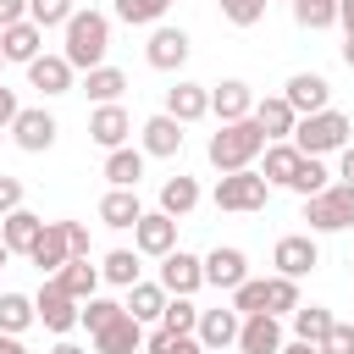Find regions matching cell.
I'll return each mask as SVG.
<instances>
[{
    "label": "cell",
    "mask_w": 354,
    "mask_h": 354,
    "mask_svg": "<svg viewBox=\"0 0 354 354\" xmlns=\"http://www.w3.org/2000/svg\"><path fill=\"white\" fill-rule=\"evenodd\" d=\"M348 266H354V260H348Z\"/></svg>",
    "instance_id": "cell-60"
},
{
    "label": "cell",
    "mask_w": 354,
    "mask_h": 354,
    "mask_svg": "<svg viewBox=\"0 0 354 354\" xmlns=\"http://www.w3.org/2000/svg\"><path fill=\"white\" fill-rule=\"evenodd\" d=\"M138 271H144V266H138V249H111V254L100 260V277H105L111 288H122V293L138 282Z\"/></svg>",
    "instance_id": "cell-34"
},
{
    "label": "cell",
    "mask_w": 354,
    "mask_h": 354,
    "mask_svg": "<svg viewBox=\"0 0 354 354\" xmlns=\"http://www.w3.org/2000/svg\"><path fill=\"white\" fill-rule=\"evenodd\" d=\"M55 282L83 304V299H94V293H100V282H105V277H100V266H88V254H72V260L55 271Z\"/></svg>",
    "instance_id": "cell-27"
},
{
    "label": "cell",
    "mask_w": 354,
    "mask_h": 354,
    "mask_svg": "<svg viewBox=\"0 0 354 354\" xmlns=\"http://www.w3.org/2000/svg\"><path fill=\"white\" fill-rule=\"evenodd\" d=\"M282 100H288L299 116H315V111L332 105V83H326L321 72H293V77L282 83Z\"/></svg>",
    "instance_id": "cell-13"
},
{
    "label": "cell",
    "mask_w": 354,
    "mask_h": 354,
    "mask_svg": "<svg viewBox=\"0 0 354 354\" xmlns=\"http://www.w3.org/2000/svg\"><path fill=\"white\" fill-rule=\"evenodd\" d=\"M39 232H44V216H33V210H11V216H0V238H6L11 254H28Z\"/></svg>",
    "instance_id": "cell-29"
},
{
    "label": "cell",
    "mask_w": 354,
    "mask_h": 354,
    "mask_svg": "<svg viewBox=\"0 0 354 354\" xmlns=\"http://www.w3.org/2000/svg\"><path fill=\"white\" fill-rule=\"evenodd\" d=\"M66 243H72V254H88V227L83 221H66Z\"/></svg>",
    "instance_id": "cell-48"
},
{
    "label": "cell",
    "mask_w": 354,
    "mask_h": 354,
    "mask_svg": "<svg viewBox=\"0 0 354 354\" xmlns=\"http://www.w3.org/2000/svg\"><path fill=\"white\" fill-rule=\"evenodd\" d=\"M254 122L266 127V138L277 144V138H293V127H299V111L282 100V94H271V100H254Z\"/></svg>",
    "instance_id": "cell-24"
},
{
    "label": "cell",
    "mask_w": 354,
    "mask_h": 354,
    "mask_svg": "<svg viewBox=\"0 0 354 354\" xmlns=\"http://www.w3.org/2000/svg\"><path fill=\"white\" fill-rule=\"evenodd\" d=\"M348 321H354V315H348Z\"/></svg>",
    "instance_id": "cell-59"
},
{
    "label": "cell",
    "mask_w": 354,
    "mask_h": 354,
    "mask_svg": "<svg viewBox=\"0 0 354 354\" xmlns=\"http://www.w3.org/2000/svg\"><path fill=\"white\" fill-rule=\"evenodd\" d=\"M50 354H88V348H77V343H66V337H61V343H55Z\"/></svg>",
    "instance_id": "cell-56"
},
{
    "label": "cell",
    "mask_w": 354,
    "mask_h": 354,
    "mask_svg": "<svg viewBox=\"0 0 354 354\" xmlns=\"http://www.w3.org/2000/svg\"><path fill=\"white\" fill-rule=\"evenodd\" d=\"M216 6H221V17H227L232 28H254V22L266 17L271 0H216Z\"/></svg>",
    "instance_id": "cell-45"
},
{
    "label": "cell",
    "mask_w": 354,
    "mask_h": 354,
    "mask_svg": "<svg viewBox=\"0 0 354 354\" xmlns=\"http://www.w3.org/2000/svg\"><path fill=\"white\" fill-rule=\"evenodd\" d=\"M66 44H61V55L77 66V72H94V66H105V50H111V17L105 11H72L66 17Z\"/></svg>",
    "instance_id": "cell-2"
},
{
    "label": "cell",
    "mask_w": 354,
    "mask_h": 354,
    "mask_svg": "<svg viewBox=\"0 0 354 354\" xmlns=\"http://www.w3.org/2000/svg\"><path fill=\"white\" fill-rule=\"evenodd\" d=\"M28 260L44 271V277H55L66 260H72V243H66V221H44V232L33 238V249H28Z\"/></svg>",
    "instance_id": "cell-20"
},
{
    "label": "cell",
    "mask_w": 354,
    "mask_h": 354,
    "mask_svg": "<svg viewBox=\"0 0 354 354\" xmlns=\"http://www.w3.org/2000/svg\"><path fill=\"white\" fill-rule=\"evenodd\" d=\"M304 221L310 232H343L354 227V183H326L321 194L304 199Z\"/></svg>",
    "instance_id": "cell-5"
},
{
    "label": "cell",
    "mask_w": 354,
    "mask_h": 354,
    "mask_svg": "<svg viewBox=\"0 0 354 354\" xmlns=\"http://www.w3.org/2000/svg\"><path fill=\"white\" fill-rule=\"evenodd\" d=\"M72 77H77V66L66 61V55H39V61H28V88H39V94H72Z\"/></svg>",
    "instance_id": "cell-18"
},
{
    "label": "cell",
    "mask_w": 354,
    "mask_h": 354,
    "mask_svg": "<svg viewBox=\"0 0 354 354\" xmlns=\"http://www.w3.org/2000/svg\"><path fill=\"white\" fill-rule=\"evenodd\" d=\"M343 66H348V72H354V33H348V39H343Z\"/></svg>",
    "instance_id": "cell-55"
},
{
    "label": "cell",
    "mask_w": 354,
    "mask_h": 354,
    "mask_svg": "<svg viewBox=\"0 0 354 354\" xmlns=\"http://www.w3.org/2000/svg\"><path fill=\"white\" fill-rule=\"evenodd\" d=\"M238 348H243V354H277V348H282V315H271V310L243 315V326H238Z\"/></svg>",
    "instance_id": "cell-17"
},
{
    "label": "cell",
    "mask_w": 354,
    "mask_h": 354,
    "mask_svg": "<svg viewBox=\"0 0 354 354\" xmlns=\"http://www.w3.org/2000/svg\"><path fill=\"white\" fill-rule=\"evenodd\" d=\"M127 133H133V116L122 111V100H116V105H94V116H88V138H94L100 149H122Z\"/></svg>",
    "instance_id": "cell-21"
},
{
    "label": "cell",
    "mask_w": 354,
    "mask_h": 354,
    "mask_svg": "<svg viewBox=\"0 0 354 354\" xmlns=\"http://www.w3.org/2000/svg\"><path fill=\"white\" fill-rule=\"evenodd\" d=\"M138 216H144V205H138V188H105V199H100V221L105 227H138Z\"/></svg>",
    "instance_id": "cell-26"
},
{
    "label": "cell",
    "mask_w": 354,
    "mask_h": 354,
    "mask_svg": "<svg viewBox=\"0 0 354 354\" xmlns=\"http://www.w3.org/2000/svg\"><path fill=\"white\" fill-rule=\"evenodd\" d=\"M17 111H22V105H17V94L0 83V127H11V122H17Z\"/></svg>",
    "instance_id": "cell-49"
},
{
    "label": "cell",
    "mask_w": 354,
    "mask_h": 354,
    "mask_svg": "<svg viewBox=\"0 0 354 354\" xmlns=\"http://www.w3.org/2000/svg\"><path fill=\"white\" fill-rule=\"evenodd\" d=\"M133 249L149 254V260L171 254V249H177V216H166V210H144L138 227H133Z\"/></svg>",
    "instance_id": "cell-10"
},
{
    "label": "cell",
    "mask_w": 354,
    "mask_h": 354,
    "mask_svg": "<svg viewBox=\"0 0 354 354\" xmlns=\"http://www.w3.org/2000/svg\"><path fill=\"white\" fill-rule=\"evenodd\" d=\"M144 354H205V343L194 332H171V326H155L144 337Z\"/></svg>",
    "instance_id": "cell-36"
},
{
    "label": "cell",
    "mask_w": 354,
    "mask_h": 354,
    "mask_svg": "<svg viewBox=\"0 0 354 354\" xmlns=\"http://www.w3.org/2000/svg\"><path fill=\"white\" fill-rule=\"evenodd\" d=\"M160 288L166 293H199L205 288V260L199 254H188V249H171V254H160Z\"/></svg>",
    "instance_id": "cell-11"
},
{
    "label": "cell",
    "mask_w": 354,
    "mask_h": 354,
    "mask_svg": "<svg viewBox=\"0 0 354 354\" xmlns=\"http://www.w3.org/2000/svg\"><path fill=\"white\" fill-rule=\"evenodd\" d=\"M166 116H177L183 127H188V122H205V116H210V88L177 77V83L166 88Z\"/></svg>",
    "instance_id": "cell-19"
},
{
    "label": "cell",
    "mask_w": 354,
    "mask_h": 354,
    "mask_svg": "<svg viewBox=\"0 0 354 354\" xmlns=\"http://www.w3.org/2000/svg\"><path fill=\"white\" fill-rule=\"evenodd\" d=\"M194 205H199V183H194V177H183V171H177V177H166V183H160V210H166V216H177V221H183Z\"/></svg>",
    "instance_id": "cell-32"
},
{
    "label": "cell",
    "mask_w": 354,
    "mask_h": 354,
    "mask_svg": "<svg viewBox=\"0 0 354 354\" xmlns=\"http://www.w3.org/2000/svg\"><path fill=\"white\" fill-rule=\"evenodd\" d=\"M348 138H354V122H348L343 111H332V105L315 111V116H299V127H293V144H299L304 155H321V160L337 155Z\"/></svg>",
    "instance_id": "cell-3"
},
{
    "label": "cell",
    "mask_w": 354,
    "mask_h": 354,
    "mask_svg": "<svg viewBox=\"0 0 354 354\" xmlns=\"http://www.w3.org/2000/svg\"><path fill=\"white\" fill-rule=\"evenodd\" d=\"M299 160H304V149L293 144V138H277V144H266V183L271 188H288L293 183V171H299Z\"/></svg>",
    "instance_id": "cell-25"
},
{
    "label": "cell",
    "mask_w": 354,
    "mask_h": 354,
    "mask_svg": "<svg viewBox=\"0 0 354 354\" xmlns=\"http://www.w3.org/2000/svg\"><path fill=\"white\" fill-rule=\"evenodd\" d=\"M33 321H39V310H33L28 293H0V332H17L22 337Z\"/></svg>",
    "instance_id": "cell-35"
},
{
    "label": "cell",
    "mask_w": 354,
    "mask_h": 354,
    "mask_svg": "<svg viewBox=\"0 0 354 354\" xmlns=\"http://www.w3.org/2000/svg\"><path fill=\"white\" fill-rule=\"evenodd\" d=\"M326 183H332V171H326V160H321V155H304V160H299V171H293V183H288V188H293V194H299V199H310V194H321V188H326Z\"/></svg>",
    "instance_id": "cell-39"
},
{
    "label": "cell",
    "mask_w": 354,
    "mask_h": 354,
    "mask_svg": "<svg viewBox=\"0 0 354 354\" xmlns=\"http://www.w3.org/2000/svg\"><path fill=\"white\" fill-rule=\"evenodd\" d=\"M321 354H354V321H332V332L315 343Z\"/></svg>",
    "instance_id": "cell-46"
},
{
    "label": "cell",
    "mask_w": 354,
    "mask_h": 354,
    "mask_svg": "<svg viewBox=\"0 0 354 354\" xmlns=\"http://www.w3.org/2000/svg\"><path fill=\"white\" fill-rule=\"evenodd\" d=\"M166 299H171V293H166L160 282H144V277H138V282L127 288V299H122V304H127V315H138V321H160Z\"/></svg>",
    "instance_id": "cell-31"
},
{
    "label": "cell",
    "mask_w": 354,
    "mask_h": 354,
    "mask_svg": "<svg viewBox=\"0 0 354 354\" xmlns=\"http://www.w3.org/2000/svg\"><path fill=\"white\" fill-rule=\"evenodd\" d=\"M210 199H216V210L249 216V210H266V199H271V183H266V171H254V166H243V171H221Z\"/></svg>",
    "instance_id": "cell-4"
},
{
    "label": "cell",
    "mask_w": 354,
    "mask_h": 354,
    "mask_svg": "<svg viewBox=\"0 0 354 354\" xmlns=\"http://www.w3.org/2000/svg\"><path fill=\"white\" fill-rule=\"evenodd\" d=\"M166 6H171V0H116V17H122L127 28H155V22L166 17Z\"/></svg>",
    "instance_id": "cell-40"
},
{
    "label": "cell",
    "mask_w": 354,
    "mask_h": 354,
    "mask_svg": "<svg viewBox=\"0 0 354 354\" xmlns=\"http://www.w3.org/2000/svg\"><path fill=\"white\" fill-rule=\"evenodd\" d=\"M28 17V0H0V28L6 22H22Z\"/></svg>",
    "instance_id": "cell-50"
},
{
    "label": "cell",
    "mask_w": 354,
    "mask_h": 354,
    "mask_svg": "<svg viewBox=\"0 0 354 354\" xmlns=\"http://www.w3.org/2000/svg\"><path fill=\"white\" fill-rule=\"evenodd\" d=\"M6 260H11V249H6V238H0V271H6Z\"/></svg>",
    "instance_id": "cell-57"
},
{
    "label": "cell",
    "mask_w": 354,
    "mask_h": 354,
    "mask_svg": "<svg viewBox=\"0 0 354 354\" xmlns=\"http://www.w3.org/2000/svg\"><path fill=\"white\" fill-rule=\"evenodd\" d=\"M0 72H6V50H0Z\"/></svg>",
    "instance_id": "cell-58"
},
{
    "label": "cell",
    "mask_w": 354,
    "mask_h": 354,
    "mask_svg": "<svg viewBox=\"0 0 354 354\" xmlns=\"http://www.w3.org/2000/svg\"><path fill=\"white\" fill-rule=\"evenodd\" d=\"M205 282L221 288V293H232L238 282H249V254L232 249V243H216V249L205 254Z\"/></svg>",
    "instance_id": "cell-14"
},
{
    "label": "cell",
    "mask_w": 354,
    "mask_h": 354,
    "mask_svg": "<svg viewBox=\"0 0 354 354\" xmlns=\"http://www.w3.org/2000/svg\"><path fill=\"white\" fill-rule=\"evenodd\" d=\"M122 310H127V304H116V299H100V293H94V299H83V326H88V337H94V332H105V326H111Z\"/></svg>",
    "instance_id": "cell-43"
},
{
    "label": "cell",
    "mask_w": 354,
    "mask_h": 354,
    "mask_svg": "<svg viewBox=\"0 0 354 354\" xmlns=\"http://www.w3.org/2000/svg\"><path fill=\"white\" fill-rule=\"evenodd\" d=\"M22 210V177H0V216Z\"/></svg>",
    "instance_id": "cell-47"
},
{
    "label": "cell",
    "mask_w": 354,
    "mask_h": 354,
    "mask_svg": "<svg viewBox=\"0 0 354 354\" xmlns=\"http://www.w3.org/2000/svg\"><path fill=\"white\" fill-rule=\"evenodd\" d=\"M299 304H304V299H299V277H282V271L266 277V310H271V315H293Z\"/></svg>",
    "instance_id": "cell-37"
},
{
    "label": "cell",
    "mask_w": 354,
    "mask_h": 354,
    "mask_svg": "<svg viewBox=\"0 0 354 354\" xmlns=\"http://www.w3.org/2000/svg\"><path fill=\"white\" fill-rule=\"evenodd\" d=\"M293 22H299L304 33L337 28V0H293Z\"/></svg>",
    "instance_id": "cell-38"
},
{
    "label": "cell",
    "mask_w": 354,
    "mask_h": 354,
    "mask_svg": "<svg viewBox=\"0 0 354 354\" xmlns=\"http://www.w3.org/2000/svg\"><path fill=\"white\" fill-rule=\"evenodd\" d=\"M227 304H232L238 315H254V310H266V277H249V282H238V288L227 293Z\"/></svg>",
    "instance_id": "cell-42"
},
{
    "label": "cell",
    "mask_w": 354,
    "mask_h": 354,
    "mask_svg": "<svg viewBox=\"0 0 354 354\" xmlns=\"http://www.w3.org/2000/svg\"><path fill=\"white\" fill-rule=\"evenodd\" d=\"M72 11H77V0H28V17L39 28H66Z\"/></svg>",
    "instance_id": "cell-44"
},
{
    "label": "cell",
    "mask_w": 354,
    "mask_h": 354,
    "mask_svg": "<svg viewBox=\"0 0 354 354\" xmlns=\"http://www.w3.org/2000/svg\"><path fill=\"white\" fill-rule=\"evenodd\" d=\"M188 50H194V39H188L183 28L155 22V28H149V44H144V61H149L155 72H177V66L188 61Z\"/></svg>",
    "instance_id": "cell-9"
},
{
    "label": "cell",
    "mask_w": 354,
    "mask_h": 354,
    "mask_svg": "<svg viewBox=\"0 0 354 354\" xmlns=\"http://www.w3.org/2000/svg\"><path fill=\"white\" fill-rule=\"evenodd\" d=\"M0 354H28V348H22V337H17V332H0Z\"/></svg>",
    "instance_id": "cell-53"
},
{
    "label": "cell",
    "mask_w": 354,
    "mask_h": 354,
    "mask_svg": "<svg viewBox=\"0 0 354 354\" xmlns=\"http://www.w3.org/2000/svg\"><path fill=\"white\" fill-rule=\"evenodd\" d=\"M144 348V321L138 315H116L105 332H94V354H138Z\"/></svg>",
    "instance_id": "cell-23"
},
{
    "label": "cell",
    "mask_w": 354,
    "mask_h": 354,
    "mask_svg": "<svg viewBox=\"0 0 354 354\" xmlns=\"http://www.w3.org/2000/svg\"><path fill=\"white\" fill-rule=\"evenodd\" d=\"M277 354H321V348H315V343H299V337H293V343H282Z\"/></svg>",
    "instance_id": "cell-54"
},
{
    "label": "cell",
    "mask_w": 354,
    "mask_h": 354,
    "mask_svg": "<svg viewBox=\"0 0 354 354\" xmlns=\"http://www.w3.org/2000/svg\"><path fill=\"white\" fill-rule=\"evenodd\" d=\"M0 50H6V61L28 66V61H39V55H44V28H39L33 17L6 22V28H0Z\"/></svg>",
    "instance_id": "cell-15"
},
{
    "label": "cell",
    "mask_w": 354,
    "mask_h": 354,
    "mask_svg": "<svg viewBox=\"0 0 354 354\" xmlns=\"http://www.w3.org/2000/svg\"><path fill=\"white\" fill-rule=\"evenodd\" d=\"M337 177H343V183H354V138L337 149Z\"/></svg>",
    "instance_id": "cell-51"
},
{
    "label": "cell",
    "mask_w": 354,
    "mask_h": 354,
    "mask_svg": "<svg viewBox=\"0 0 354 354\" xmlns=\"http://www.w3.org/2000/svg\"><path fill=\"white\" fill-rule=\"evenodd\" d=\"M83 94L94 105H116L127 94V72L122 66H94V72H83Z\"/></svg>",
    "instance_id": "cell-30"
},
{
    "label": "cell",
    "mask_w": 354,
    "mask_h": 354,
    "mask_svg": "<svg viewBox=\"0 0 354 354\" xmlns=\"http://www.w3.org/2000/svg\"><path fill=\"white\" fill-rule=\"evenodd\" d=\"M271 266H277L282 277H310V271L321 266V243H315V232H282L277 249H271Z\"/></svg>",
    "instance_id": "cell-7"
},
{
    "label": "cell",
    "mask_w": 354,
    "mask_h": 354,
    "mask_svg": "<svg viewBox=\"0 0 354 354\" xmlns=\"http://www.w3.org/2000/svg\"><path fill=\"white\" fill-rule=\"evenodd\" d=\"M238 326H243V315L232 304H216V310H199L194 337L205 343V354H216V348H238Z\"/></svg>",
    "instance_id": "cell-12"
},
{
    "label": "cell",
    "mask_w": 354,
    "mask_h": 354,
    "mask_svg": "<svg viewBox=\"0 0 354 354\" xmlns=\"http://www.w3.org/2000/svg\"><path fill=\"white\" fill-rule=\"evenodd\" d=\"M210 116H216V122H243V116H254V88H249L243 77H221V83L210 88Z\"/></svg>",
    "instance_id": "cell-16"
},
{
    "label": "cell",
    "mask_w": 354,
    "mask_h": 354,
    "mask_svg": "<svg viewBox=\"0 0 354 354\" xmlns=\"http://www.w3.org/2000/svg\"><path fill=\"white\" fill-rule=\"evenodd\" d=\"M288 6H293V0H288Z\"/></svg>",
    "instance_id": "cell-61"
},
{
    "label": "cell",
    "mask_w": 354,
    "mask_h": 354,
    "mask_svg": "<svg viewBox=\"0 0 354 354\" xmlns=\"http://www.w3.org/2000/svg\"><path fill=\"white\" fill-rule=\"evenodd\" d=\"M55 116L44 111V105H28V111H17V122H11V144L22 149V155H44L50 144H55Z\"/></svg>",
    "instance_id": "cell-8"
},
{
    "label": "cell",
    "mask_w": 354,
    "mask_h": 354,
    "mask_svg": "<svg viewBox=\"0 0 354 354\" xmlns=\"http://www.w3.org/2000/svg\"><path fill=\"white\" fill-rule=\"evenodd\" d=\"M266 127L254 122V116H243V122H221L216 133H210V144H205V155H210V166L216 171H243V166H254L260 155H266Z\"/></svg>",
    "instance_id": "cell-1"
},
{
    "label": "cell",
    "mask_w": 354,
    "mask_h": 354,
    "mask_svg": "<svg viewBox=\"0 0 354 354\" xmlns=\"http://www.w3.org/2000/svg\"><path fill=\"white\" fill-rule=\"evenodd\" d=\"M138 177H144V149H133V144L105 149V183L111 188H138Z\"/></svg>",
    "instance_id": "cell-28"
},
{
    "label": "cell",
    "mask_w": 354,
    "mask_h": 354,
    "mask_svg": "<svg viewBox=\"0 0 354 354\" xmlns=\"http://www.w3.org/2000/svg\"><path fill=\"white\" fill-rule=\"evenodd\" d=\"M160 326H171V332H194V326H199V304H194L188 293H171L166 310H160Z\"/></svg>",
    "instance_id": "cell-41"
},
{
    "label": "cell",
    "mask_w": 354,
    "mask_h": 354,
    "mask_svg": "<svg viewBox=\"0 0 354 354\" xmlns=\"http://www.w3.org/2000/svg\"><path fill=\"white\" fill-rule=\"evenodd\" d=\"M337 28H343V39L354 33V0H337Z\"/></svg>",
    "instance_id": "cell-52"
},
{
    "label": "cell",
    "mask_w": 354,
    "mask_h": 354,
    "mask_svg": "<svg viewBox=\"0 0 354 354\" xmlns=\"http://www.w3.org/2000/svg\"><path fill=\"white\" fill-rule=\"evenodd\" d=\"M33 310H39V326L55 332V337H66L72 326H83V304H77L55 277H44V288L33 293Z\"/></svg>",
    "instance_id": "cell-6"
},
{
    "label": "cell",
    "mask_w": 354,
    "mask_h": 354,
    "mask_svg": "<svg viewBox=\"0 0 354 354\" xmlns=\"http://www.w3.org/2000/svg\"><path fill=\"white\" fill-rule=\"evenodd\" d=\"M288 321H293V337H299V343H321V337L332 332V321H337V315H332L326 304H299Z\"/></svg>",
    "instance_id": "cell-33"
},
{
    "label": "cell",
    "mask_w": 354,
    "mask_h": 354,
    "mask_svg": "<svg viewBox=\"0 0 354 354\" xmlns=\"http://www.w3.org/2000/svg\"><path fill=\"white\" fill-rule=\"evenodd\" d=\"M144 155H155V160H171V155H183V122L177 116H166V111H155L144 127Z\"/></svg>",
    "instance_id": "cell-22"
}]
</instances>
